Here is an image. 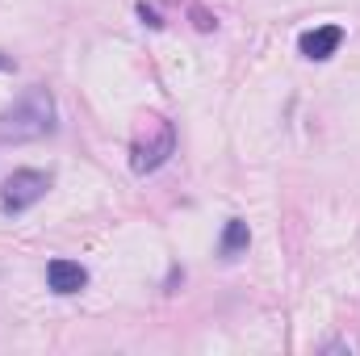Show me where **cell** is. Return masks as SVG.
Instances as JSON below:
<instances>
[{
	"mask_svg": "<svg viewBox=\"0 0 360 356\" xmlns=\"http://www.w3.org/2000/svg\"><path fill=\"white\" fill-rule=\"evenodd\" d=\"M176 155V126L164 122V117H147V126L139 130L134 147H130V168L139 177H151L160 172L168 160Z\"/></svg>",
	"mask_w": 360,
	"mask_h": 356,
	"instance_id": "cell-2",
	"label": "cell"
},
{
	"mask_svg": "<svg viewBox=\"0 0 360 356\" xmlns=\"http://www.w3.org/2000/svg\"><path fill=\"white\" fill-rule=\"evenodd\" d=\"M139 13H143V21H147V25H160V17H155V8H147V4H139Z\"/></svg>",
	"mask_w": 360,
	"mask_h": 356,
	"instance_id": "cell-7",
	"label": "cell"
},
{
	"mask_svg": "<svg viewBox=\"0 0 360 356\" xmlns=\"http://www.w3.org/2000/svg\"><path fill=\"white\" fill-rule=\"evenodd\" d=\"M46 189H51V177H46V172L21 168V172H13V177L4 180V189H0V210H4V214H25L30 205H38V201L46 197Z\"/></svg>",
	"mask_w": 360,
	"mask_h": 356,
	"instance_id": "cell-3",
	"label": "cell"
},
{
	"mask_svg": "<svg viewBox=\"0 0 360 356\" xmlns=\"http://www.w3.org/2000/svg\"><path fill=\"white\" fill-rule=\"evenodd\" d=\"M0 68H13V59H8V55H0Z\"/></svg>",
	"mask_w": 360,
	"mask_h": 356,
	"instance_id": "cell-8",
	"label": "cell"
},
{
	"mask_svg": "<svg viewBox=\"0 0 360 356\" xmlns=\"http://www.w3.org/2000/svg\"><path fill=\"white\" fill-rule=\"evenodd\" d=\"M340 42H344V30H340V25H319V30H306V34L297 38L302 55H306V59H314V63L331 59V55L340 51Z\"/></svg>",
	"mask_w": 360,
	"mask_h": 356,
	"instance_id": "cell-4",
	"label": "cell"
},
{
	"mask_svg": "<svg viewBox=\"0 0 360 356\" xmlns=\"http://www.w3.org/2000/svg\"><path fill=\"white\" fill-rule=\"evenodd\" d=\"M55 96L51 89L34 84L25 89L8 109H0V143H34V139H46L55 134Z\"/></svg>",
	"mask_w": 360,
	"mask_h": 356,
	"instance_id": "cell-1",
	"label": "cell"
},
{
	"mask_svg": "<svg viewBox=\"0 0 360 356\" xmlns=\"http://www.w3.org/2000/svg\"><path fill=\"white\" fill-rule=\"evenodd\" d=\"M46 285L55 289V293H80L84 285H89V268L76 265V260H51L46 265Z\"/></svg>",
	"mask_w": 360,
	"mask_h": 356,
	"instance_id": "cell-5",
	"label": "cell"
},
{
	"mask_svg": "<svg viewBox=\"0 0 360 356\" xmlns=\"http://www.w3.org/2000/svg\"><path fill=\"white\" fill-rule=\"evenodd\" d=\"M248 243H252L248 222H243V218H231L226 231H222V239H218V256H222V260H239V256L248 252Z\"/></svg>",
	"mask_w": 360,
	"mask_h": 356,
	"instance_id": "cell-6",
	"label": "cell"
}]
</instances>
